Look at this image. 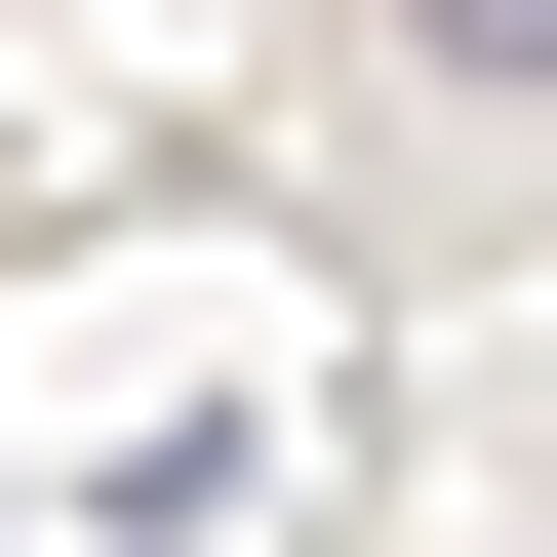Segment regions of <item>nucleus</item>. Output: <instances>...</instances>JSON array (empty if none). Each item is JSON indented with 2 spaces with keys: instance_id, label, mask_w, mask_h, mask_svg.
<instances>
[{
  "instance_id": "f257e3e1",
  "label": "nucleus",
  "mask_w": 557,
  "mask_h": 557,
  "mask_svg": "<svg viewBox=\"0 0 557 557\" xmlns=\"http://www.w3.org/2000/svg\"><path fill=\"white\" fill-rule=\"evenodd\" d=\"M398 40H438V81H557V0H398Z\"/></svg>"
}]
</instances>
